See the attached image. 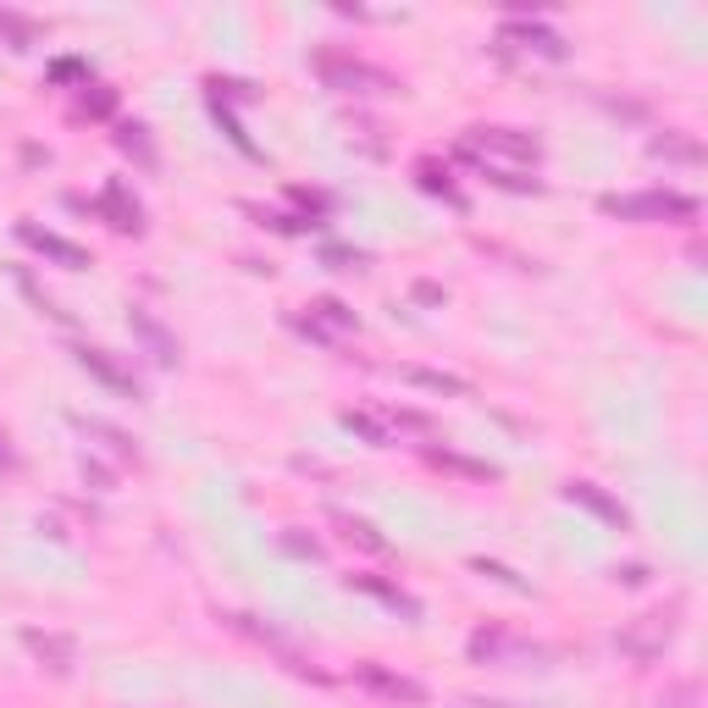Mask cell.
Masks as SVG:
<instances>
[{
    "mask_svg": "<svg viewBox=\"0 0 708 708\" xmlns=\"http://www.w3.org/2000/svg\"><path fill=\"white\" fill-rule=\"evenodd\" d=\"M598 211L614 216V222H697V200H692V194H670V189H648V194H603Z\"/></svg>",
    "mask_w": 708,
    "mask_h": 708,
    "instance_id": "obj_1",
    "label": "cell"
},
{
    "mask_svg": "<svg viewBox=\"0 0 708 708\" xmlns=\"http://www.w3.org/2000/svg\"><path fill=\"white\" fill-rule=\"evenodd\" d=\"M460 155L476 161V166H487V161L526 166V161H538V155H543V144H538V133H526V128H465Z\"/></svg>",
    "mask_w": 708,
    "mask_h": 708,
    "instance_id": "obj_2",
    "label": "cell"
},
{
    "mask_svg": "<svg viewBox=\"0 0 708 708\" xmlns=\"http://www.w3.org/2000/svg\"><path fill=\"white\" fill-rule=\"evenodd\" d=\"M316 72L332 83V88H343V95H399V78L393 72H382V67H366V61H354V56H316Z\"/></svg>",
    "mask_w": 708,
    "mask_h": 708,
    "instance_id": "obj_3",
    "label": "cell"
},
{
    "mask_svg": "<svg viewBox=\"0 0 708 708\" xmlns=\"http://www.w3.org/2000/svg\"><path fill=\"white\" fill-rule=\"evenodd\" d=\"M670 637H675V614L659 609V614H637L632 626L614 637V648L626 653V659H642V664H648V659H659V653L670 648Z\"/></svg>",
    "mask_w": 708,
    "mask_h": 708,
    "instance_id": "obj_4",
    "label": "cell"
},
{
    "mask_svg": "<svg viewBox=\"0 0 708 708\" xmlns=\"http://www.w3.org/2000/svg\"><path fill=\"white\" fill-rule=\"evenodd\" d=\"M17 238H23L34 255H45V260L67 266V272H83V266H95L83 244H72V238H61V233H50V227H39V222H17Z\"/></svg>",
    "mask_w": 708,
    "mask_h": 708,
    "instance_id": "obj_5",
    "label": "cell"
},
{
    "mask_svg": "<svg viewBox=\"0 0 708 708\" xmlns=\"http://www.w3.org/2000/svg\"><path fill=\"white\" fill-rule=\"evenodd\" d=\"M498 39L504 45H520V50H531V56H543V61H565V34H554V28H543V23H526V17H509L504 28H498Z\"/></svg>",
    "mask_w": 708,
    "mask_h": 708,
    "instance_id": "obj_6",
    "label": "cell"
},
{
    "mask_svg": "<svg viewBox=\"0 0 708 708\" xmlns=\"http://www.w3.org/2000/svg\"><path fill=\"white\" fill-rule=\"evenodd\" d=\"M299 332H310L316 343H332V338L354 332V310H349L343 299H316V305H305V316H299Z\"/></svg>",
    "mask_w": 708,
    "mask_h": 708,
    "instance_id": "obj_7",
    "label": "cell"
},
{
    "mask_svg": "<svg viewBox=\"0 0 708 708\" xmlns=\"http://www.w3.org/2000/svg\"><path fill=\"white\" fill-rule=\"evenodd\" d=\"M354 681L361 686H371L377 697H388V703H426V686L421 681H410V675H399V670H382V664H361L354 670Z\"/></svg>",
    "mask_w": 708,
    "mask_h": 708,
    "instance_id": "obj_8",
    "label": "cell"
},
{
    "mask_svg": "<svg viewBox=\"0 0 708 708\" xmlns=\"http://www.w3.org/2000/svg\"><path fill=\"white\" fill-rule=\"evenodd\" d=\"M538 659V648H526L520 637H509V632H476L471 637V659L476 664H504V659Z\"/></svg>",
    "mask_w": 708,
    "mask_h": 708,
    "instance_id": "obj_9",
    "label": "cell"
},
{
    "mask_svg": "<svg viewBox=\"0 0 708 708\" xmlns=\"http://www.w3.org/2000/svg\"><path fill=\"white\" fill-rule=\"evenodd\" d=\"M95 211H101L117 233H144V211H139V200H128V189H122V184H111V189L95 200Z\"/></svg>",
    "mask_w": 708,
    "mask_h": 708,
    "instance_id": "obj_10",
    "label": "cell"
},
{
    "mask_svg": "<svg viewBox=\"0 0 708 708\" xmlns=\"http://www.w3.org/2000/svg\"><path fill=\"white\" fill-rule=\"evenodd\" d=\"M23 648H28L39 664H50L56 675H67V670H72V659H78L72 637H56V632H23Z\"/></svg>",
    "mask_w": 708,
    "mask_h": 708,
    "instance_id": "obj_11",
    "label": "cell"
},
{
    "mask_svg": "<svg viewBox=\"0 0 708 708\" xmlns=\"http://www.w3.org/2000/svg\"><path fill=\"white\" fill-rule=\"evenodd\" d=\"M78 366H83L88 377H101L106 388H117V393H133V399H139V382H133V377H128V371L111 361L106 349H78Z\"/></svg>",
    "mask_w": 708,
    "mask_h": 708,
    "instance_id": "obj_12",
    "label": "cell"
},
{
    "mask_svg": "<svg viewBox=\"0 0 708 708\" xmlns=\"http://www.w3.org/2000/svg\"><path fill=\"white\" fill-rule=\"evenodd\" d=\"M128 327H133L144 343H150V354H155L161 366H172V361H177V338H172V332H166V327H161L150 310H133V316H128Z\"/></svg>",
    "mask_w": 708,
    "mask_h": 708,
    "instance_id": "obj_13",
    "label": "cell"
},
{
    "mask_svg": "<svg viewBox=\"0 0 708 708\" xmlns=\"http://www.w3.org/2000/svg\"><path fill=\"white\" fill-rule=\"evenodd\" d=\"M415 184H421L426 194H437V200H449L455 211H465V194H460V184L449 177V166H437V161H421V166H415Z\"/></svg>",
    "mask_w": 708,
    "mask_h": 708,
    "instance_id": "obj_14",
    "label": "cell"
},
{
    "mask_svg": "<svg viewBox=\"0 0 708 708\" xmlns=\"http://www.w3.org/2000/svg\"><path fill=\"white\" fill-rule=\"evenodd\" d=\"M399 377H404V382H415V388H426V393H449V399H465V393H471V382H465V377L426 371V366H404Z\"/></svg>",
    "mask_w": 708,
    "mask_h": 708,
    "instance_id": "obj_15",
    "label": "cell"
},
{
    "mask_svg": "<svg viewBox=\"0 0 708 708\" xmlns=\"http://www.w3.org/2000/svg\"><path fill=\"white\" fill-rule=\"evenodd\" d=\"M565 498H570V504H587L592 515H603V520H614V526H626V509H620L609 493H598L592 482H570V487H565Z\"/></svg>",
    "mask_w": 708,
    "mask_h": 708,
    "instance_id": "obj_16",
    "label": "cell"
},
{
    "mask_svg": "<svg viewBox=\"0 0 708 708\" xmlns=\"http://www.w3.org/2000/svg\"><path fill=\"white\" fill-rule=\"evenodd\" d=\"M343 426H349V432H361V437L371 442V449H388V442H393V426H388L382 415H371V410H343Z\"/></svg>",
    "mask_w": 708,
    "mask_h": 708,
    "instance_id": "obj_17",
    "label": "cell"
},
{
    "mask_svg": "<svg viewBox=\"0 0 708 708\" xmlns=\"http://www.w3.org/2000/svg\"><path fill=\"white\" fill-rule=\"evenodd\" d=\"M349 587H361V592H371V598H382V603H393V609H404L410 620L421 614V603H415L410 592H399L393 581H377V576H349Z\"/></svg>",
    "mask_w": 708,
    "mask_h": 708,
    "instance_id": "obj_18",
    "label": "cell"
},
{
    "mask_svg": "<svg viewBox=\"0 0 708 708\" xmlns=\"http://www.w3.org/2000/svg\"><path fill=\"white\" fill-rule=\"evenodd\" d=\"M117 144H122L139 166H155V144H150V133H144L139 122H122V128H117Z\"/></svg>",
    "mask_w": 708,
    "mask_h": 708,
    "instance_id": "obj_19",
    "label": "cell"
},
{
    "mask_svg": "<svg viewBox=\"0 0 708 708\" xmlns=\"http://www.w3.org/2000/svg\"><path fill=\"white\" fill-rule=\"evenodd\" d=\"M432 465L460 471V476H471V482H493V476H498L493 465H482V460H460V455H449V449H432Z\"/></svg>",
    "mask_w": 708,
    "mask_h": 708,
    "instance_id": "obj_20",
    "label": "cell"
},
{
    "mask_svg": "<svg viewBox=\"0 0 708 708\" xmlns=\"http://www.w3.org/2000/svg\"><path fill=\"white\" fill-rule=\"evenodd\" d=\"M343 538H349V543H361L366 554H388V538H382V531H377L371 520H343Z\"/></svg>",
    "mask_w": 708,
    "mask_h": 708,
    "instance_id": "obj_21",
    "label": "cell"
},
{
    "mask_svg": "<svg viewBox=\"0 0 708 708\" xmlns=\"http://www.w3.org/2000/svg\"><path fill=\"white\" fill-rule=\"evenodd\" d=\"M0 39H12V45L23 50V45H34V23L17 17V12H0Z\"/></svg>",
    "mask_w": 708,
    "mask_h": 708,
    "instance_id": "obj_22",
    "label": "cell"
},
{
    "mask_svg": "<svg viewBox=\"0 0 708 708\" xmlns=\"http://www.w3.org/2000/svg\"><path fill=\"white\" fill-rule=\"evenodd\" d=\"M83 432H88V437H106V449H111L117 460H133V442H128L122 432H111V426H101V421H88Z\"/></svg>",
    "mask_w": 708,
    "mask_h": 708,
    "instance_id": "obj_23",
    "label": "cell"
},
{
    "mask_svg": "<svg viewBox=\"0 0 708 708\" xmlns=\"http://www.w3.org/2000/svg\"><path fill=\"white\" fill-rule=\"evenodd\" d=\"M653 155H675V161H697L703 150H697L692 139H675V133H664V139H653Z\"/></svg>",
    "mask_w": 708,
    "mask_h": 708,
    "instance_id": "obj_24",
    "label": "cell"
},
{
    "mask_svg": "<svg viewBox=\"0 0 708 708\" xmlns=\"http://www.w3.org/2000/svg\"><path fill=\"white\" fill-rule=\"evenodd\" d=\"M283 548H288V554H299V559H321V543H316V538H305V531H283Z\"/></svg>",
    "mask_w": 708,
    "mask_h": 708,
    "instance_id": "obj_25",
    "label": "cell"
},
{
    "mask_svg": "<svg viewBox=\"0 0 708 708\" xmlns=\"http://www.w3.org/2000/svg\"><path fill=\"white\" fill-rule=\"evenodd\" d=\"M111 106H117L111 88H95V95H83V101H78V111H88V117H106Z\"/></svg>",
    "mask_w": 708,
    "mask_h": 708,
    "instance_id": "obj_26",
    "label": "cell"
},
{
    "mask_svg": "<svg viewBox=\"0 0 708 708\" xmlns=\"http://www.w3.org/2000/svg\"><path fill=\"white\" fill-rule=\"evenodd\" d=\"M692 703H697V686H675V697L664 708H692Z\"/></svg>",
    "mask_w": 708,
    "mask_h": 708,
    "instance_id": "obj_27",
    "label": "cell"
},
{
    "mask_svg": "<svg viewBox=\"0 0 708 708\" xmlns=\"http://www.w3.org/2000/svg\"><path fill=\"white\" fill-rule=\"evenodd\" d=\"M7 460H12V455H7V442H0V465H7Z\"/></svg>",
    "mask_w": 708,
    "mask_h": 708,
    "instance_id": "obj_28",
    "label": "cell"
}]
</instances>
